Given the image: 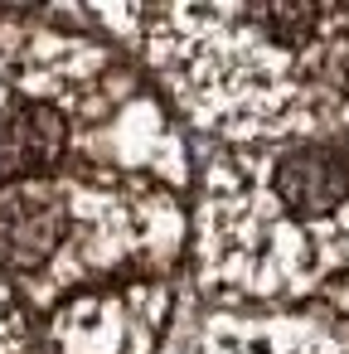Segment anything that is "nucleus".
Instances as JSON below:
<instances>
[{"mask_svg": "<svg viewBox=\"0 0 349 354\" xmlns=\"http://www.w3.org/2000/svg\"><path fill=\"white\" fill-rule=\"evenodd\" d=\"M194 354H349V339L310 306H301V310H204Z\"/></svg>", "mask_w": 349, "mask_h": 354, "instance_id": "20e7f679", "label": "nucleus"}, {"mask_svg": "<svg viewBox=\"0 0 349 354\" xmlns=\"http://www.w3.org/2000/svg\"><path fill=\"white\" fill-rule=\"evenodd\" d=\"M189 131L83 10H0V272L49 354H160L189 281Z\"/></svg>", "mask_w": 349, "mask_h": 354, "instance_id": "f257e3e1", "label": "nucleus"}, {"mask_svg": "<svg viewBox=\"0 0 349 354\" xmlns=\"http://www.w3.org/2000/svg\"><path fill=\"white\" fill-rule=\"evenodd\" d=\"M204 146L310 136L349 117V6L83 10Z\"/></svg>", "mask_w": 349, "mask_h": 354, "instance_id": "f03ea898", "label": "nucleus"}, {"mask_svg": "<svg viewBox=\"0 0 349 354\" xmlns=\"http://www.w3.org/2000/svg\"><path fill=\"white\" fill-rule=\"evenodd\" d=\"M349 277V117L286 141L204 146L189 286L204 310H296Z\"/></svg>", "mask_w": 349, "mask_h": 354, "instance_id": "7ed1b4c3", "label": "nucleus"}]
</instances>
